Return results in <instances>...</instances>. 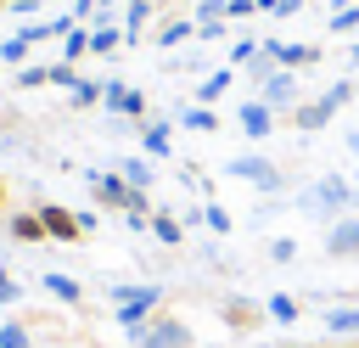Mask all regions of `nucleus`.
<instances>
[{
	"label": "nucleus",
	"instance_id": "obj_1",
	"mask_svg": "<svg viewBox=\"0 0 359 348\" xmlns=\"http://www.w3.org/2000/svg\"><path fill=\"white\" fill-rule=\"evenodd\" d=\"M90 196H95V208H107V213H123L135 230H146L151 225V191H135L118 168H101V174H90Z\"/></svg>",
	"mask_w": 359,
	"mask_h": 348
},
{
	"label": "nucleus",
	"instance_id": "obj_2",
	"mask_svg": "<svg viewBox=\"0 0 359 348\" xmlns=\"http://www.w3.org/2000/svg\"><path fill=\"white\" fill-rule=\"evenodd\" d=\"M157 309H163V292H157V286H112V320H118L129 337H135Z\"/></svg>",
	"mask_w": 359,
	"mask_h": 348
},
{
	"label": "nucleus",
	"instance_id": "obj_3",
	"mask_svg": "<svg viewBox=\"0 0 359 348\" xmlns=\"http://www.w3.org/2000/svg\"><path fill=\"white\" fill-rule=\"evenodd\" d=\"M303 208L331 225V219H342V213L353 208V185H348L342 174H325V180H314V185L303 191Z\"/></svg>",
	"mask_w": 359,
	"mask_h": 348
},
{
	"label": "nucleus",
	"instance_id": "obj_4",
	"mask_svg": "<svg viewBox=\"0 0 359 348\" xmlns=\"http://www.w3.org/2000/svg\"><path fill=\"white\" fill-rule=\"evenodd\" d=\"M135 348H196V337H191V326H185L180 314L157 309V314L135 331Z\"/></svg>",
	"mask_w": 359,
	"mask_h": 348
},
{
	"label": "nucleus",
	"instance_id": "obj_5",
	"mask_svg": "<svg viewBox=\"0 0 359 348\" xmlns=\"http://www.w3.org/2000/svg\"><path fill=\"white\" fill-rule=\"evenodd\" d=\"M34 208H39L50 241H84V236H90V213H73V208H62V202H34Z\"/></svg>",
	"mask_w": 359,
	"mask_h": 348
},
{
	"label": "nucleus",
	"instance_id": "obj_6",
	"mask_svg": "<svg viewBox=\"0 0 359 348\" xmlns=\"http://www.w3.org/2000/svg\"><path fill=\"white\" fill-rule=\"evenodd\" d=\"M219 320H224V331L247 337V331H264L269 326V309L252 303V297H219Z\"/></svg>",
	"mask_w": 359,
	"mask_h": 348
},
{
	"label": "nucleus",
	"instance_id": "obj_7",
	"mask_svg": "<svg viewBox=\"0 0 359 348\" xmlns=\"http://www.w3.org/2000/svg\"><path fill=\"white\" fill-rule=\"evenodd\" d=\"M224 174H230V180H247V185H258V191H280V185H286V174H280L269 157H230Z\"/></svg>",
	"mask_w": 359,
	"mask_h": 348
},
{
	"label": "nucleus",
	"instance_id": "obj_8",
	"mask_svg": "<svg viewBox=\"0 0 359 348\" xmlns=\"http://www.w3.org/2000/svg\"><path fill=\"white\" fill-rule=\"evenodd\" d=\"M264 56H269L275 67H292V73H297V67H314L325 51L309 45V39H264Z\"/></svg>",
	"mask_w": 359,
	"mask_h": 348
},
{
	"label": "nucleus",
	"instance_id": "obj_9",
	"mask_svg": "<svg viewBox=\"0 0 359 348\" xmlns=\"http://www.w3.org/2000/svg\"><path fill=\"white\" fill-rule=\"evenodd\" d=\"M258 101H264V107H275V112L286 118V112L303 101V95H297V73H292V67H275V73L258 84Z\"/></svg>",
	"mask_w": 359,
	"mask_h": 348
},
{
	"label": "nucleus",
	"instance_id": "obj_10",
	"mask_svg": "<svg viewBox=\"0 0 359 348\" xmlns=\"http://www.w3.org/2000/svg\"><path fill=\"white\" fill-rule=\"evenodd\" d=\"M236 123H241V135H247V140H264V135L280 123V112H275V107H264L258 95H247V101H241V112H236Z\"/></svg>",
	"mask_w": 359,
	"mask_h": 348
},
{
	"label": "nucleus",
	"instance_id": "obj_11",
	"mask_svg": "<svg viewBox=\"0 0 359 348\" xmlns=\"http://www.w3.org/2000/svg\"><path fill=\"white\" fill-rule=\"evenodd\" d=\"M325 253L331 258H359V219L353 213H342V219L325 225Z\"/></svg>",
	"mask_w": 359,
	"mask_h": 348
},
{
	"label": "nucleus",
	"instance_id": "obj_12",
	"mask_svg": "<svg viewBox=\"0 0 359 348\" xmlns=\"http://www.w3.org/2000/svg\"><path fill=\"white\" fill-rule=\"evenodd\" d=\"M123 28H118V17L112 11H95V28H90V56H118L123 51Z\"/></svg>",
	"mask_w": 359,
	"mask_h": 348
},
{
	"label": "nucleus",
	"instance_id": "obj_13",
	"mask_svg": "<svg viewBox=\"0 0 359 348\" xmlns=\"http://www.w3.org/2000/svg\"><path fill=\"white\" fill-rule=\"evenodd\" d=\"M331 118H337V107H331L325 95H314V101H297V107L286 112V123H292V129H303V135H314V129H325Z\"/></svg>",
	"mask_w": 359,
	"mask_h": 348
},
{
	"label": "nucleus",
	"instance_id": "obj_14",
	"mask_svg": "<svg viewBox=\"0 0 359 348\" xmlns=\"http://www.w3.org/2000/svg\"><path fill=\"white\" fill-rule=\"evenodd\" d=\"M107 112H118L129 123H146V95L135 84H107Z\"/></svg>",
	"mask_w": 359,
	"mask_h": 348
},
{
	"label": "nucleus",
	"instance_id": "obj_15",
	"mask_svg": "<svg viewBox=\"0 0 359 348\" xmlns=\"http://www.w3.org/2000/svg\"><path fill=\"white\" fill-rule=\"evenodd\" d=\"M6 236H11V241H22V247H39V241H50V236H45V219H39V208H17V213L6 219Z\"/></svg>",
	"mask_w": 359,
	"mask_h": 348
},
{
	"label": "nucleus",
	"instance_id": "obj_16",
	"mask_svg": "<svg viewBox=\"0 0 359 348\" xmlns=\"http://www.w3.org/2000/svg\"><path fill=\"white\" fill-rule=\"evenodd\" d=\"M140 146H146L151 157H174V123H168V118H146V123H140Z\"/></svg>",
	"mask_w": 359,
	"mask_h": 348
},
{
	"label": "nucleus",
	"instance_id": "obj_17",
	"mask_svg": "<svg viewBox=\"0 0 359 348\" xmlns=\"http://www.w3.org/2000/svg\"><path fill=\"white\" fill-rule=\"evenodd\" d=\"M325 331H331L337 342L359 337V309H353V303H331V309H325Z\"/></svg>",
	"mask_w": 359,
	"mask_h": 348
},
{
	"label": "nucleus",
	"instance_id": "obj_18",
	"mask_svg": "<svg viewBox=\"0 0 359 348\" xmlns=\"http://www.w3.org/2000/svg\"><path fill=\"white\" fill-rule=\"evenodd\" d=\"M39 281H45V292H50V297H62L67 309H79V303H84V286H79L73 275H56V269H45Z\"/></svg>",
	"mask_w": 359,
	"mask_h": 348
},
{
	"label": "nucleus",
	"instance_id": "obj_19",
	"mask_svg": "<svg viewBox=\"0 0 359 348\" xmlns=\"http://www.w3.org/2000/svg\"><path fill=\"white\" fill-rule=\"evenodd\" d=\"M191 34H196V17H168L151 39H157V51H174V45H180V39H191Z\"/></svg>",
	"mask_w": 359,
	"mask_h": 348
},
{
	"label": "nucleus",
	"instance_id": "obj_20",
	"mask_svg": "<svg viewBox=\"0 0 359 348\" xmlns=\"http://www.w3.org/2000/svg\"><path fill=\"white\" fill-rule=\"evenodd\" d=\"M230 84H236V67H230V62H224V67H213V73H208V79L196 84V95H202V107H213V101H219V95L230 90Z\"/></svg>",
	"mask_w": 359,
	"mask_h": 348
},
{
	"label": "nucleus",
	"instance_id": "obj_21",
	"mask_svg": "<svg viewBox=\"0 0 359 348\" xmlns=\"http://www.w3.org/2000/svg\"><path fill=\"white\" fill-rule=\"evenodd\" d=\"M146 230H151L163 247H180V241H185V225H180L174 213H163V208H151V225H146Z\"/></svg>",
	"mask_w": 359,
	"mask_h": 348
},
{
	"label": "nucleus",
	"instance_id": "obj_22",
	"mask_svg": "<svg viewBox=\"0 0 359 348\" xmlns=\"http://www.w3.org/2000/svg\"><path fill=\"white\" fill-rule=\"evenodd\" d=\"M84 56H90V22H73V28H67V39H62V62H73V67H79Z\"/></svg>",
	"mask_w": 359,
	"mask_h": 348
},
{
	"label": "nucleus",
	"instance_id": "obj_23",
	"mask_svg": "<svg viewBox=\"0 0 359 348\" xmlns=\"http://www.w3.org/2000/svg\"><path fill=\"white\" fill-rule=\"evenodd\" d=\"M118 174H123L135 191H151V185H157V168H151L146 157H123V163H118Z\"/></svg>",
	"mask_w": 359,
	"mask_h": 348
},
{
	"label": "nucleus",
	"instance_id": "obj_24",
	"mask_svg": "<svg viewBox=\"0 0 359 348\" xmlns=\"http://www.w3.org/2000/svg\"><path fill=\"white\" fill-rule=\"evenodd\" d=\"M95 101H107V84H95V79H79V84L67 90V107H73V112H84V107H95Z\"/></svg>",
	"mask_w": 359,
	"mask_h": 348
},
{
	"label": "nucleus",
	"instance_id": "obj_25",
	"mask_svg": "<svg viewBox=\"0 0 359 348\" xmlns=\"http://www.w3.org/2000/svg\"><path fill=\"white\" fill-rule=\"evenodd\" d=\"M180 123H185V129H196V135H213V129H219V112L196 101V107H185V112H180Z\"/></svg>",
	"mask_w": 359,
	"mask_h": 348
},
{
	"label": "nucleus",
	"instance_id": "obj_26",
	"mask_svg": "<svg viewBox=\"0 0 359 348\" xmlns=\"http://www.w3.org/2000/svg\"><path fill=\"white\" fill-rule=\"evenodd\" d=\"M264 309H269V320H280V326H292V320L303 314V303H297L292 292H269V303H264Z\"/></svg>",
	"mask_w": 359,
	"mask_h": 348
},
{
	"label": "nucleus",
	"instance_id": "obj_27",
	"mask_svg": "<svg viewBox=\"0 0 359 348\" xmlns=\"http://www.w3.org/2000/svg\"><path fill=\"white\" fill-rule=\"evenodd\" d=\"M359 28V0H337L331 6V34H353Z\"/></svg>",
	"mask_w": 359,
	"mask_h": 348
},
{
	"label": "nucleus",
	"instance_id": "obj_28",
	"mask_svg": "<svg viewBox=\"0 0 359 348\" xmlns=\"http://www.w3.org/2000/svg\"><path fill=\"white\" fill-rule=\"evenodd\" d=\"M258 51H264V45H258L252 34H241V39H230V67H247V62H252Z\"/></svg>",
	"mask_w": 359,
	"mask_h": 348
},
{
	"label": "nucleus",
	"instance_id": "obj_29",
	"mask_svg": "<svg viewBox=\"0 0 359 348\" xmlns=\"http://www.w3.org/2000/svg\"><path fill=\"white\" fill-rule=\"evenodd\" d=\"M0 348H34L28 342V320H6L0 326Z\"/></svg>",
	"mask_w": 359,
	"mask_h": 348
},
{
	"label": "nucleus",
	"instance_id": "obj_30",
	"mask_svg": "<svg viewBox=\"0 0 359 348\" xmlns=\"http://www.w3.org/2000/svg\"><path fill=\"white\" fill-rule=\"evenodd\" d=\"M39 84H50V62H39V67H17V90H39Z\"/></svg>",
	"mask_w": 359,
	"mask_h": 348
},
{
	"label": "nucleus",
	"instance_id": "obj_31",
	"mask_svg": "<svg viewBox=\"0 0 359 348\" xmlns=\"http://www.w3.org/2000/svg\"><path fill=\"white\" fill-rule=\"evenodd\" d=\"M202 225H208L213 236H230V213H224L219 202H202Z\"/></svg>",
	"mask_w": 359,
	"mask_h": 348
},
{
	"label": "nucleus",
	"instance_id": "obj_32",
	"mask_svg": "<svg viewBox=\"0 0 359 348\" xmlns=\"http://www.w3.org/2000/svg\"><path fill=\"white\" fill-rule=\"evenodd\" d=\"M196 22H230L224 0H202V6H196Z\"/></svg>",
	"mask_w": 359,
	"mask_h": 348
},
{
	"label": "nucleus",
	"instance_id": "obj_33",
	"mask_svg": "<svg viewBox=\"0 0 359 348\" xmlns=\"http://www.w3.org/2000/svg\"><path fill=\"white\" fill-rule=\"evenodd\" d=\"M269 258H275V264H292V258H297V241H292V236H275V241H269Z\"/></svg>",
	"mask_w": 359,
	"mask_h": 348
},
{
	"label": "nucleus",
	"instance_id": "obj_34",
	"mask_svg": "<svg viewBox=\"0 0 359 348\" xmlns=\"http://www.w3.org/2000/svg\"><path fill=\"white\" fill-rule=\"evenodd\" d=\"M258 11H269V17H297L303 0H258Z\"/></svg>",
	"mask_w": 359,
	"mask_h": 348
},
{
	"label": "nucleus",
	"instance_id": "obj_35",
	"mask_svg": "<svg viewBox=\"0 0 359 348\" xmlns=\"http://www.w3.org/2000/svg\"><path fill=\"white\" fill-rule=\"evenodd\" d=\"M28 51H34V45H22V39L11 34V39L0 45V62H28Z\"/></svg>",
	"mask_w": 359,
	"mask_h": 348
},
{
	"label": "nucleus",
	"instance_id": "obj_36",
	"mask_svg": "<svg viewBox=\"0 0 359 348\" xmlns=\"http://www.w3.org/2000/svg\"><path fill=\"white\" fill-rule=\"evenodd\" d=\"M17 297H22V286H17V281H11V269L0 264V303H17Z\"/></svg>",
	"mask_w": 359,
	"mask_h": 348
},
{
	"label": "nucleus",
	"instance_id": "obj_37",
	"mask_svg": "<svg viewBox=\"0 0 359 348\" xmlns=\"http://www.w3.org/2000/svg\"><path fill=\"white\" fill-rule=\"evenodd\" d=\"M224 11H230V17H252V11H258V0H224Z\"/></svg>",
	"mask_w": 359,
	"mask_h": 348
},
{
	"label": "nucleus",
	"instance_id": "obj_38",
	"mask_svg": "<svg viewBox=\"0 0 359 348\" xmlns=\"http://www.w3.org/2000/svg\"><path fill=\"white\" fill-rule=\"evenodd\" d=\"M118 6H123V0H95V11H118Z\"/></svg>",
	"mask_w": 359,
	"mask_h": 348
},
{
	"label": "nucleus",
	"instance_id": "obj_39",
	"mask_svg": "<svg viewBox=\"0 0 359 348\" xmlns=\"http://www.w3.org/2000/svg\"><path fill=\"white\" fill-rule=\"evenodd\" d=\"M6 202H11V185H6V174H0V208H6Z\"/></svg>",
	"mask_w": 359,
	"mask_h": 348
},
{
	"label": "nucleus",
	"instance_id": "obj_40",
	"mask_svg": "<svg viewBox=\"0 0 359 348\" xmlns=\"http://www.w3.org/2000/svg\"><path fill=\"white\" fill-rule=\"evenodd\" d=\"M348 152H353V157H359V129H353V135H348Z\"/></svg>",
	"mask_w": 359,
	"mask_h": 348
},
{
	"label": "nucleus",
	"instance_id": "obj_41",
	"mask_svg": "<svg viewBox=\"0 0 359 348\" xmlns=\"http://www.w3.org/2000/svg\"><path fill=\"white\" fill-rule=\"evenodd\" d=\"M348 62H353V67H359V45H353V51H348Z\"/></svg>",
	"mask_w": 359,
	"mask_h": 348
},
{
	"label": "nucleus",
	"instance_id": "obj_42",
	"mask_svg": "<svg viewBox=\"0 0 359 348\" xmlns=\"http://www.w3.org/2000/svg\"><path fill=\"white\" fill-rule=\"evenodd\" d=\"M331 348H359V342H353V337H348V342H331Z\"/></svg>",
	"mask_w": 359,
	"mask_h": 348
},
{
	"label": "nucleus",
	"instance_id": "obj_43",
	"mask_svg": "<svg viewBox=\"0 0 359 348\" xmlns=\"http://www.w3.org/2000/svg\"><path fill=\"white\" fill-rule=\"evenodd\" d=\"M292 348H314V342H292Z\"/></svg>",
	"mask_w": 359,
	"mask_h": 348
},
{
	"label": "nucleus",
	"instance_id": "obj_44",
	"mask_svg": "<svg viewBox=\"0 0 359 348\" xmlns=\"http://www.w3.org/2000/svg\"><path fill=\"white\" fill-rule=\"evenodd\" d=\"M17 6H22V0H17ZM28 6H39V0H28Z\"/></svg>",
	"mask_w": 359,
	"mask_h": 348
},
{
	"label": "nucleus",
	"instance_id": "obj_45",
	"mask_svg": "<svg viewBox=\"0 0 359 348\" xmlns=\"http://www.w3.org/2000/svg\"><path fill=\"white\" fill-rule=\"evenodd\" d=\"M0 146H6V140H0Z\"/></svg>",
	"mask_w": 359,
	"mask_h": 348
},
{
	"label": "nucleus",
	"instance_id": "obj_46",
	"mask_svg": "<svg viewBox=\"0 0 359 348\" xmlns=\"http://www.w3.org/2000/svg\"><path fill=\"white\" fill-rule=\"evenodd\" d=\"M0 67H6V62H0Z\"/></svg>",
	"mask_w": 359,
	"mask_h": 348
}]
</instances>
